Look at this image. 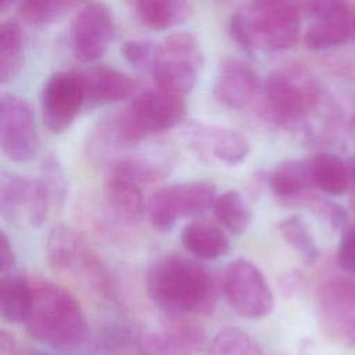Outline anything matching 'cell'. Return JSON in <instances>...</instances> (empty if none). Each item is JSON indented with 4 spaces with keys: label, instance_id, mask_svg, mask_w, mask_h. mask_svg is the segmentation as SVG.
I'll list each match as a JSON object with an SVG mask.
<instances>
[{
    "label": "cell",
    "instance_id": "1",
    "mask_svg": "<svg viewBox=\"0 0 355 355\" xmlns=\"http://www.w3.org/2000/svg\"><path fill=\"white\" fill-rule=\"evenodd\" d=\"M146 290L164 313L209 315L219 297V286L211 270L178 254L162 257L151 265Z\"/></svg>",
    "mask_w": 355,
    "mask_h": 355
},
{
    "label": "cell",
    "instance_id": "2",
    "mask_svg": "<svg viewBox=\"0 0 355 355\" xmlns=\"http://www.w3.org/2000/svg\"><path fill=\"white\" fill-rule=\"evenodd\" d=\"M269 116L282 128L309 132L313 121L324 128L337 119V110L313 75L301 65H286L269 73L265 82Z\"/></svg>",
    "mask_w": 355,
    "mask_h": 355
},
{
    "label": "cell",
    "instance_id": "3",
    "mask_svg": "<svg viewBox=\"0 0 355 355\" xmlns=\"http://www.w3.org/2000/svg\"><path fill=\"white\" fill-rule=\"evenodd\" d=\"M32 308L25 323L28 334L53 349L80 348L87 340L89 324L73 294L47 280L32 283Z\"/></svg>",
    "mask_w": 355,
    "mask_h": 355
},
{
    "label": "cell",
    "instance_id": "4",
    "mask_svg": "<svg viewBox=\"0 0 355 355\" xmlns=\"http://www.w3.org/2000/svg\"><path fill=\"white\" fill-rule=\"evenodd\" d=\"M301 8L300 0H252L230 17L232 37L247 53L287 50L300 36Z\"/></svg>",
    "mask_w": 355,
    "mask_h": 355
},
{
    "label": "cell",
    "instance_id": "5",
    "mask_svg": "<svg viewBox=\"0 0 355 355\" xmlns=\"http://www.w3.org/2000/svg\"><path fill=\"white\" fill-rule=\"evenodd\" d=\"M202 65V51L193 32L178 31L157 44L151 75L157 87L186 96L194 87Z\"/></svg>",
    "mask_w": 355,
    "mask_h": 355
},
{
    "label": "cell",
    "instance_id": "6",
    "mask_svg": "<svg viewBox=\"0 0 355 355\" xmlns=\"http://www.w3.org/2000/svg\"><path fill=\"white\" fill-rule=\"evenodd\" d=\"M316 315L330 338L355 347V276H333L316 293Z\"/></svg>",
    "mask_w": 355,
    "mask_h": 355
},
{
    "label": "cell",
    "instance_id": "7",
    "mask_svg": "<svg viewBox=\"0 0 355 355\" xmlns=\"http://www.w3.org/2000/svg\"><path fill=\"white\" fill-rule=\"evenodd\" d=\"M222 287L230 305L245 319H263L273 311L275 298L268 280L248 259L239 258L226 266Z\"/></svg>",
    "mask_w": 355,
    "mask_h": 355
},
{
    "label": "cell",
    "instance_id": "8",
    "mask_svg": "<svg viewBox=\"0 0 355 355\" xmlns=\"http://www.w3.org/2000/svg\"><path fill=\"white\" fill-rule=\"evenodd\" d=\"M46 258L51 268L73 273L98 290H105L107 275L100 259L83 239L68 226L51 229L46 243Z\"/></svg>",
    "mask_w": 355,
    "mask_h": 355
},
{
    "label": "cell",
    "instance_id": "9",
    "mask_svg": "<svg viewBox=\"0 0 355 355\" xmlns=\"http://www.w3.org/2000/svg\"><path fill=\"white\" fill-rule=\"evenodd\" d=\"M305 10L311 17L304 42L309 50L323 51L355 40V6L345 0H313Z\"/></svg>",
    "mask_w": 355,
    "mask_h": 355
},
{
    "label": "cell",
    "instance_id": "10",
    "mask_svg": "<svg viewBox=\"0 0 355 355\" xmlns=\"http://www.w3.org/2000/svg\"><path fill=\"white\" fill-rule=\"evenodd\" d=\"M0 144L4 155L14 162H26L39 150L33 111L28 101L11 93L0 96Z\"/></svg>",
    "mask_w": 355,
    "mask_h": 355
},
{
    "label": "cell",
    "instance_id": "11",
    "mask_svg": "<svg viewBox=\"0 0 355 355\" xmlns=\"http://www.w3.org/2000/svg\"><path fill=\"white\" fill-rule=\"evenodd\" d=\"M126 118L143 136L166 132L186 118L184 97L154 87L136 94L126 110Z\"/></svg>",
    "mask_w": 355,
    "mask_h": 355
},
{
    "label": "cell",
    "instance_id": "12",
    "mask_svg": "<svg viewBox=\"0 0 355 355\" xmlns=\"http://www.w3.org/2000/svg\"><path fill=\"white\" fill-rule=\"evenodd\" d=\"M85 93L76 72L58 71L49 76L40 94L42 119L50 133L65 132L85 104Z\"/></svg>",
    "mask_w": 355,
    "mask_h": 355
},
{
    "label": "cell",
    "instance_id": "13",
    "mask_svg": "<svg viewBox=\"0 0 355 355\" xmlns=\"http://www.w3.org/2000/svg\"><path fill=\"white\" fill-rule=\"evenodd\" d=\"M114 37V19L110 8L98 1L86 3L71 25V49L83 64L100 60Z\"/></svg>",
    "mask_w": 355,
    "mask_h": 355
},
{
    "label": "cell",
    "instance_id": "14",
    "mask_svg": "<svg viewBox=\"0 0 355 355\" xmlns=\"http://www.w3.org/2000/svg\"><path fill=\"white\" fill-rule=\"evenodd\" d=\"M183 137L189 147L205 161L214 158L223 165L236 166L250 154L245 136L230 128L187 121L183 126Z\"/></svg>",
    "mask_w": 355,
    "mask_h": 355
},
{
    "label": "cell",
    "instance_id": "15",
    "mask_svg": "<svg viewBox=\"0 0 355 355\" xmlns=\"http://www.w3.org/2000/svg\"><path fill=\"white\" fill-rule=\"evenodd\" d=\"M259 89V78L247 62L239 58H223L216 69L212 94L215 100L230 110L248 107Z\"/></svg>",
    "mask_w": 355,
    "mask_h": 355
},
{
    "label": "cell",
    "instance_id": "16",
    "mask_svg": "<svg viewBox=\"0 0 355 355\" xmlns=\"http://www.w3.org/2000/svg\"><path fill=\"white\" fill-rule=\"evenodd\" d=\"M83 87L85 101L92 105L119 103L136 94L139 83L122 71L108 65H94L76 71Z\"/></svg>",
    "mask_w": 355,
    "mask_h": 355
},
{
    "label": "cell",
    "instance_id": "17",
    "mask_svg": "<svg viewBox=\"0 0 355 355\" xmlns=\"http://www.w3.org/2000/svg\"><path fill=\"white\" fill-rule=\"evenodd\" d=\"M272 193L284 204L301 205L313 189L306 161L286 159L268 178Z\"/></svg>",
    "mask_w": 355,
    "mask_h": 355
},
{
    "label": "cell",
    "instance_id": "18",
    "mask_svg": "<svg viewBox=\"0 0 355 355\" xmlns=\"http://www.w3.org/2000/svg\"><path fill=\"white\" fill-rule=\"evenodd\" d=\"M183 247L200 259H216L225 257L230 250L226 233L207 220H191L180 234Z\"/></svg>",
    "mask_w": 355,
    "mask_h": 355
},
{
    "label": "cell",
    "instance_id": "19",
    "mask_svg": "<svg viewBox=\"0 0 355 355\" xmlns=\"http://www.w3.org/2000/svg\"><path fill=\"white\" fill-rule=\"evenodd\" d=\"M32 283L19 272L0 275V313L8 323H26L32 308Z\"/></svg>",
    "mask_w": 355,
    "mask_h": 355
},
{
    "label": "cell",
    "instance_id": "20",
    "mask_svg": "<svg viewBox=\"0 0 355 355\" xmlns=\"http://www.w3.org/2000/svg\"><path fill=\"white\" fill-rule=\"evenodd\" d=\"M312 186L330 196H341L349 187L347 162L327 151H320L306 159Z\"/></svg>",
    "mask_w": 355,
    "mask_h": 355
},
{
    "label": "cell",
    "instance_id": "21",
    "mask_svg": "<svg viewBox=\"0 0 355 355\" xmlns=\"http://www.w3.org/2000/svg\"><path fill=\"white\" fill-rule=\"evenodd\" d=\"M104 196L110 208L126 222H136L144 212V197L141 184L119 176L107 173Z\"/></svg>",
    "mask_w": 355,
    "mask_h": 355
},
{
    "label": "cell",
    "instance_id": "22",
    "mask_svg": "<svg viewBox=\"0 0 355 355\" xmlns=\"http://www.w3.org/2000/svg\"><path fill=\"white\" fill-rule=\"evenodd\" d=\"M130 3L137 18L154 31L173 28L189 14L187 0H130Z\"/></svg>",
    "mask_w": 355,
    "mask_h": 355
},
{
    "label": "cell",
    "instance_id": "23",
    "mask_svg": "<svg viewBox=\"0 0 355 355\" xmlns=\"http://www.w3.org/2000/svg\"><path fill=\"white\" fill-rule=\"evenodd\" d=\"M179 218H194L202 215L214 205L216 186L211 180H191L172 184Z\"/></svg>",
    "mask_w": 355,
    "mask_h": 355
},
{
    "label": "cell",
    "instance_id": "24",
    "mask_svg": "<svg viewBox=\"0 0 355 355\" xmlns=\"http://www.w3.org/2000/svg\"><path fill=\"white\" fill-rule=\"evenodd\" d=\"M212 211L218 222L234 234L245 232L252 220V211L237 190H226L216 196Z\"/></svg>",
    "mask_w": 355,
    "mask_h": 355
},
{
    "label": "cell",
    "instance_id": "25",
    "mask_svg": "<svg viewBox=\"0 0 355 355\" xmlns=\"http://www.w3.org/2000/svg\"><path fill=\"white\" fill-rule=\"evenodd\" d=\"M277 230L284 243L306 265H312L319 258V248L308 223L300 215H290L277 223Z\"/></svg>",
    "mask_w": 355,
    "mask_h": 355
},
{
    "label": "cell",
    "instance_id": "26",
    "mask_svg": "<svg viewBox=\"0 0 355 355\" xmlns=\"http://www.w3.org/2000/svg\"><path fill=\"white\" fill-rule=\"evenodd\" d=\"M24 60V37L15 21H4L0 26V82L12 80Z\"/></svg>",
    "mask_w": 355,
    "mask_h": 355
},
{
    "label": "cell",
    "instance_id": "27",
    "mask_svg": "<svg viewBox=\"0 0 355 355\" xmlns=\"http://www.w3.org/2000/svg\"><path fill=\"white\" fill-rule=\"evenodd\" d=\"M32 179L14 172H3L0 176V214L7 220H15L22 212L26 215Z\"/></svg>",
    "mask_w": 355,
    "mask_h": 355
},
{
    "label": "cell",
    "instance_id": "28",
    "mask_svg": "<svg viewBox=\"0 0 355 355\" xmlns=\"http://www.w3.org/2000/svg\"><path fill=\"white\" fill-rule=\"evenodd\" d=\"M86 1L89 0H22L18 6V14L29 24L49 25Z\"/></svg>",
    "mask_w": 355,
    "mask_h": 355
},
{
    "label": "cell",
    "instance_id": "29",
    "mask_svg": "<svg viewBox=\"0 0 355 355\" xmlns=\"http://www.w3.org/2000/svg\"><path fill=\"white\" fill-rule=\"evenodd\" d=\"M208 355H265L250 334L237 327L219 330L211 341Z\"/></svg>",
    "mask_w": 355,
    "mask_h": 355
},
{
    "label": "cell",
    "instance_id": "30",
    "mask_svg": "<svg viewBox=\"0 0 355 355\" xmlns=\"http://www.w3.org/2000/svg\"><path fill=\"white\" fill-rule=\"evenodd\" d=\"M162 329L191 354L201 349L205 343L202 327L182 313H164Z\"/></svg>",
    "mask_w": 355,
    "mask_h": 355
},
{
    "label": "cell",
    "instance_id": "31",
    "mask_svg": "<svg viewBox=\"0 0 355 355\" xmlns=\"http://www.w3.org/2000/svg\"><path fill=\"white\" fill-rule=\"evenodd\" d=\"M151 226L158 232H169L179 219L172 184L162 186L154 191L148 204Z\"/></svg>",
    "mask_w": 355,
    "mask_h": 355
},
{
    "label": "cell",
    "instance_id": "32",
    "mask_svg": "<svg viewBox=\"0 0 355 355\" xmlns=\"http://www.w3.org/2000/svg\"><path fill=\"white\" fill-rule=\"evenodd\" d=\"M139 355H191V352L169 336L164 329L146 330L137 337Z\"/></svg>",
    "mask_w": 355,
    "mask_h": 355
},
{
    "label": "cell",
    "instance_id": "33",
    "mask_svg": "<svg viewBox=\"0 0 355 355\" xmlns=\"http://www.w3.org/2000/svg\"><path fill=\"white\" fill-rule=\"evenodd\" d=\"M47 187V191L51 198V205L54 208H62L67 193H68V182L64 173V169L55 155L49 154L42 164V178Z\"/></svg>",
    "mask_w": 355,
    "mask_h": 355
},
{
    "label": "cell",
    "instance_id": "34",
    "mask_svg": "<svg viewBox=\"0 0 355 355\" xmlns=\"http://www.w3.org/2000/svg\"><path fill=\"white\" fill-rule=\"evenodd\" d=\"M51 207H53L51 198L43 180L42 179L32 180L31 196H29V202L26 209V218L29 223L33 227H40L46 222Z\"/></svg>",
    "mask_w": 355,
    "mask_h": 355
},
{
    "label": "cell",
    "instance_id": "35",
    "mask_svg": "<svg viewBox=\"0 0 355 355\" xmlns=\"http://www.w3.org/2000/svg\"><path fill=\"white\" fill-rule=\"evenodd\" d=\"M301 205H306L311 211L323 218L336 230H343L347 226V211L337 202L309 194Z\"/></svg>",
    "mask_w": 355,
    "mask_h": 355
},
{
    "label": "cell",
    "instance_id": "36",
    "mask_svg": "<svg viewBox=\"0 0 355 355\" xmlns=\"http://www.w3.org/2000/svg\"><path fill=\"white\" fill-rule=\"evenodd\" d=\"M155 49L157 46L150 40L135 39L126 40L121 47V53L125 61L136 69H151L155 57Z\"/></svg>",
    "mask_w": 355,
    "mask_h": 355
},
{
    "label": "cell",
    "instance_id": "37",
    "mask_svg": "<svg viewBox=\"0 0 355 355\" xmlns=\"http://www.w3.org/2000/svg\"><path fill=\"white\" fill-rule=\"evenodd\" d=\"M337 263L344 272L355 276V223L343 229L337 247Z\"/></svg>",
    "mask_w": 355,
    "mask_h": 355
},
{
    "label": "cell",
    "instance_id": "38",
    "mask_svg": "<svg viewBox=\"0 0 355 355\" xmlns=\"http://www.w3.org/2000/svg\"><path fill=\"white\" fill-rule=\"evenodd\" d=\"M17 270V258L7 234L0 233V275Z\"/></svg>",
    "mask_w": 355,
    "mask_h": 355
},
{
    "label": "cell",
    "instance_id": "39",
    "mask_svg": "<svg viewBox=\"0 0 355 355\" xmlns=\"http://www.w3.org/2000/svg\"><path fill=\"white\" fill-rule=\"evenodd\" d=\"M125 354H126V351L118 349L115 347L107 345V344L100 343V341H96V345L89 352V355H125Z\"/></svg>",
    "mask_w": 355,
    "mask_h": 355
},
{
    "label": "cell",
    "instance_id": "40",
    "mask_svg": "<svg viewBox=\"0 0 355 355\" xmlns=\"http://www.w3.org/2000/svg\"><path fill=\"white\" fill-rule=\"evenodd\" d=\"M347 130L351 140L355 143V100L351 103L348 114H347Z\"/></svg>",
    "mask_w": 355,
    "mask_h": 355
},
{
    "label": "cell",
    "instance_id": "41",
    "mask_svg": "<svg viewBox=\"0 0 355 355\" xmlns=\"http://www.w3.org/2000/svg\"><path fill=\"white\" fill-rule=\"evenodd\" d=\"M348 173H349V187L352 191V204L355 205V154L348 159Z\"/></svg>",
    "mask_w": 355,
    "mask_h": 355
},
{
    "label": "cell",
    "instance_id": "42",
    "mask_svg": "<svg viewBox=\"0 0 355 355\" xmlns=\"http://www.w3.org/2000/svg\"><path fill=\"white\" fill-rule=\"evenodd\" d=\"M31 355H51V354H46V352H32Z\"/></svg>",
    "mask_w": 355,
    "mask_h": 355
}]
</instances>
